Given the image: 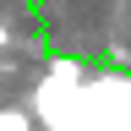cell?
<instances>
[{
	"instance_id": "1",
	"label": "cell",
	"mask_w": 131,
	"mask_h": 131,
	"mask_svg": "<svg viewBox=\"0 0 131 131\" xmlns=\"http://www.w3.org/2000/svg\"><path fill=\"white\" fill-rule=\"evenodd\" d=\"M22 126H33L27 109H0V131H22Z\"/></svg>"
},
{
	"instance_id": "2",
	"label": "cell",
	"mask_w": 131,
	"mask_h": 131,
	"mask_svg": "<svg viewBox=\"0 0 131 131\" xmlns=\"http://www.w3.org/2000/svg\"><path fill=\"white\" fill-rule=\"evenodd\" d=\"M0 44H11V27H6V22H0Z\"/></svg>"
}]
</instances>
